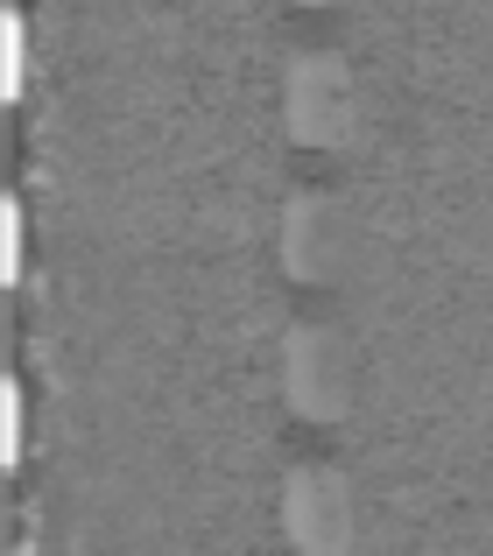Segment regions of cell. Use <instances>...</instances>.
Listing matches in <instances>:
<instances>
[{"label": "cell", "instance_id": "1", "mask_svg": "<svg viewBox=\"0 0 493 556\" xmlns=\"http://www.w3.org/2000/svg\"><path fill=\"white\" fill-rule=\"evenodd\" d=\"M282 127L303 149H345L367 127V85H359L353 56L303 42L282 56Z\"/></svg>", "mask_w": 493, "mask_h": 556}, {"label": "cell", "instance_id": "2", "mask_svg": "<svg viewBox=\"0 0 493 556\" xmlns=\"http://www.w3.org/2000/svg\"><path fill=\"white\" fill-rule=\"evenodd\" d=\"M275 367H282V402L296 416L311 422L345 416V402H353V339L331 317H289Z\"/></svg>", "mask_w": 493, "mask_h": 556}, {"label": "cell", "instance_id": "3", "mask_svg": "<svg viewBox=\"0 0 493 556\" xmlns=\"http://www.w3.org/2000/svg\"><path fill=\"white\" fill-rule=\"evenodd\" d=\"M282 535L303 556H345L359 535V493L339 465H289L282 472Z\"/></svg>", "mask_w": 493, "mask_h": 556}, {"label": "cell", "instance_id": "4", "mask_svg": "<svg viewBox=\"0 0 493 556\" xmlns=\"http://www.w3.org/2000/svg\"><path fill=\"white\" fill-rule=\"evenodd\" d=\"M339 254H345L339 198L331 190H289L282 212H275V261H282V275L325 282V275H339Z\"/></svg>", "mask_w": 493, "mask_h": 556}, {"label": "cell", "instance_id": "5", "mask_svg": "<svg viewBox=\"0 0 493 556\" xmlns=\"http://www.w3.org/2000/svg\"><path fill=\"white\" fill-rule=\"evenodd\" d=\"M0 56H8V92L22 85V71H28V28H22V14H0Z\"/></svg>", "mask_w": 493, "mask_h": 556}, {"label": "cell", "instance_id": "6", "mask_svg": "<svg viewBox=\"0 0 493 556\" xmlns=\"http://www.w3.org/2000/svg\"><path fill=\"white\" fill-rule=\"evenodd\" d=\"M0 402H8V408H0V451H8V465H14V458H22V388L8 380Z\"/></svg>", "mask_w": 493, "mask_h": 556}, {"label": "cell", "instance_id": "7", "mask_svg": "<svg viewBox=\"0 0 493 556\" xmlns=\"http://www.w3.org/2000/svg\"><path fill=\"white\" fill-rule=\"evenodd\" d=\"M0 232H8V282H14V268H22V204L14 198H0Z\"/></svg>", "mask_w": 493, "mask_h": 556}, {"label": "cell", "instance_id": "8", "mask_svg": "<svg viewBox=\"0 0 493 556\" xmlns=\"http://www.w3.org/2000/svg\"><path fill=\"white\" fill-rule=\"evenodd\" d=\"M303 8H339V0H303Z\"/></svg>", "mask_w": 493, "mask_h": 556}]
</instances>
